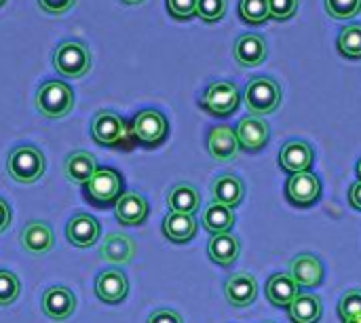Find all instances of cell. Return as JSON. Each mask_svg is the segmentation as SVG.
Listing matches in <instances>:
<instances>
[{
    "instance_id": "1",
    "label": "cell",
    "mask_w": 361,
    "mask_h": 323,
    "mask_svg": "<svg viewBox=\"0 0 361 323\" xmlns=\"http://www.w3.org/2000/svg\"><path fill=\"white\" fill-rule=\"evenodd\" d=\"M6 171L17 184H34L44 173V154L36 146H17L6 159Z\"/></svg>"
},
{
    "instance_id": "2",
    "label": "cell",
    "mask_w": 361,
    "mask_h": 323,
    "mask_svg": "<svg viewBox=\"0 0 361 323\" xmlns=\"http://www.w3.org/2000/svg\"><path fill=\"white\" fill-rule=\"evenodd\" d=\"M34 106L47 118H61V116H66L72 110L74 93H72V89L66 83L49 80V83L40 85V89L36 91Z\"/></svg>"
},
{
    "instance_id": "3",
    "label": "cell",
    "mask_w": 361,
    "mask_h": 323,
    "mask_svg": "<svg viewBox=\"0 0 361 323\" xmlns=\"http://www.w3.org/2000/svg\"><path fill=\"white\" fill-rule=\"evenodd\" d=\"M243 102H245V108L254 116H264V114H271L279 108L281 89L273 78L258 76V78H252L247 83L245 93H243Z\"/></svg>"
},
{
    "instance_id": "4",
    "label": "cell",
    "mask_w": 361,
    "mask_h": 323,
    "mask_svg": "<svg viewBox=\"0 0 361 323\" xmlns=\"http://www.w3.org/2000/svg\"><path fill=\"white\" fill-rule=\"evenodd\" d=\"M53 66L66 78H80L91 68V53L80 40H63L53 53Z\"/></svg>"
},
{
    "instance_id": "5",
    "label": "cell",
    "mask_w": 361,
    "mask_h": 323,
    "mask_svg": "<svg viewBox=\"0 0 361 323\" xmlns=\"http://www.w3.org/2000/svg\"><path fill=\"white\" fill-rule=\"evenodd\" d=\"M239 104H241V91L231 80L212 83L201 97V108L214 116H231L239 108Z\"/></svg>"
},
{
    "instance_id": "6",
    "label": "cell",
    "mask_w": 361,
    "mask_h": 323,
    "mask_svg": "<svg viewBox=\"0 0 361 323\" xmlns=\"http://www.w3.org/2000/svg\"><path fill=\"white\" fill-rule=\"evenodd\" d=\"M87 199L95 205H110L123 197V178L110 167H99L85 184Z\"/></svg>"
},
{
    "instance_id": "7",
    "label": "cell",
    "mask_w": 361,
    "mask_h": 323,
    "mask_svg": "<svg viewBox=\"0 0 361 323\" xmlns=\"http://www.w3.org/2000/svg\"><path fill=\"white\" fill-rule=\"evenodd\" d=\"M169 125L159 110H142L131 125V133L144 146H157L167 138Z\"/></svg>"
},
{
    "instance_id": "8",
    "label": "cell",
    "mask_w": 361,
    "mask_h": 323,
    "mask_svg": "<svg viewBox=\"0 0 361 323\" xmlns=\"http://www.w3.org/2000/svg\"><path fill=\"white\" fill-rule=\"evenodd\" d=\"M91 135L102 146H118L127 138V125L125 121L114 112H97L91 123Z\"/></svg>"
},
{
    "instance_id": "9",
    "label": "cell",
    "mask_w": 361,
    "mask_h": 323,
    "mask_svg": "<svg viewBox=\"0 0 361 323\" xmlns=\"http://www.w3.org/2000/svg\"><path fill=\"white\" fill-rule=\"evenodd\" d=\"M286 193L288 199L298 205V207H309L313 205L319 195H322V182L313 171H305V173H294L290 176L288 184H286Z\"/></svg>"
},
{
    "instance_id": "10",
    "label": "cell",
    "mask_w": 361,
    "mask_h": 323,
    "mask_svg": "<svg viewBox=\"0 0 361 323\" xmlns=\"http://www.w3.org/2000/svg\"><path fill=\"white\" fill-rule=\"evenodd\" d=\"M66 237L74 248H93L99 239V222L89 214H76L66 226Z\"/></svg>"
},
{
    "instance_id": "11",
    "label": "cell",
    "mask_w": 361,
    "mask_h": 323,
    "mask_svg": "<svg viewBox=\"0 0 361 323\" xmlns=\"http://www.w3.org/2000/svg\"><path fill=\"white\" fill-rule=\"evenodd\" d=\"M207 148H209L212 159H216L220 163H226V161L237 159V154L241 150L239 140H237V133L228 125H218V127H214L209 131Z\"/></svg>"
},
{
    "instance_id": "12",
    "label": "cell",
    "mask_w": 361,
    "mask_h": 323,
    "mask_svg": "<svg viewBox=\"0 0 361 323\" xmlns=\"http://www.w3.org/2000/svg\"><path fill=\"white\" fill-rule=\"evenodd\" d=\"M235 133H237L239 146L243 150H247V152H258L269 142V125L260 116L241 118L237 129H235Z\"/></svg>"
},
{
    "instance_id": "13",
    "label": "cell",
    "mask_w": 361,
    "mask_h": 323,
    "mask_svg": "<svg viewBox=\"0 0 361 323\" xmlns=\"http://www.w3.org/2000/svg\"><path fill=\"white\" fill-rule=\"evenodd\" d=\"M127 292H129L127 277L118 269H110V271L99 273V277L95 281V294L102 303L118 305L127 298Z\"/></svg>"
},
{
    "instance_id": "14",
    "label": "cell",
    "mask_w": 361,
    "mask_h": 323,
    "mask_svg": "<svg viewBox=\"0 0 361 323\" xmlns=\"http://www.w3.org/2000/svg\"><path fill=\"white\" fill-rule=\"evenodd\" d=\"M76 309V298L68 288L61 286H53L42 294V313L49 319L61 322L68 319Z\"/></svg>"
},
{
    "instance_id": "15",
    "label": "cell",
    "mask_w": 361,
    "mask_h": 323,
    "mask_svg": "<svg viewBox=\"0 0 361 323\" xmlns=\"http://www.w3.org/2000/svg\"><path fill=\"white\" fill-rule=\"evenodd\" d=\"M279 165H281V169H286L292 176L294 173L311 171V165H313V148L307 142H300V140L288 142L281 148V152H279Z\"/></svg>"
},
{
    "instance_id": "16",
    "label": "cell",
    "mask_w": 361,
    "mask_h": 323,
    "mask_svg": "<svg viewBox=\"0 0 361 323\" xmlns=\"http://www.w3.org/2000/svg\"><path fill=\"white\" fill-rule=\"evenodd\" d=\"M224 294L233 307H250L258 296V281L250 273H235L226 279Z\"/></svg>"
},
{
    "instance_id": "17",
    "label": "cell",
    "mask_w": 361,
    "mask_h": 323,
    "mask_svg": "<svg viewBox=\"0 0 361 323\" xmlns=\"http://www.w3.org/2000/svg\"><path fill=\"white\" fill-rule=\"evenodd\" d=\"M235 59L239 66L254 68L267 59V40L260 34H243L235 42Z\"/></svg>"
},
{
    "instance_id": "18",
    "label": "cell",
    "mask_w": 361,
    "mask_h": 323,
    "mask_svg": "<svg viewBox=\"0 0 361 323\" xmlns=\"http://www.w3.org/2000/svg\"><path fill=\"white\" fill-rule=\"evenodd\" d=\"M290 275L298 281V286L317 288L324 281V264L313 254H300L292 260Z\"/></svg>"
},
{
    "instance_id": "19",
    "label": "cell",
    "mask_w": 361,
    "mask_h": 323,
    "mask_svg": "<svg viewBox=\"0 0 361 323\" xmlns=\"http://www.w3.org/2000/svg\"><path fill=\"white\" fill-rule=\"evenodd\" d=\"M298 296H300V286L288 273H279V275L271 277L269 284H267V298L275 307H288L290 309V305Z\"/></svg>"
},
{
    "instance_id": "20",
    "label": "cell",
    "mask_w": 361,
    "mask_h": 323,
    "mask_svg": "<svg viewBox=\"0 0 361 323\" xmlns=\"http://www.w3.org/2000/svg\"><path fill=\"white\" fill-rule=\"evenodd\" d=\"M148 218V201L137 193H123L116 201V220L125 226H137Z\"/></svg>"
},
{
    "instance_id": "21",
    "label": "cell",
    "mask_w": 361,
    "mask_h": 323,
    "mask_svg": "<svg viewBox=\"0 0 361 323\" xmlns=\"http://www.w3.org/2000/svg\"><path fill=\"white\" fill-rule=\"evenodd\" d=\"M241 252V243L235 235L231 233H222V235H212L209 245H207V254L209 260L218 267H231Z\"/></svg>"
},
{
    "instance_id": "22",
    "label": "cell",
    "mask_w": 361,
    "mask_h": 323,
    "mask_svg": "<svg viewBox=\"0 0 361 323\" xmlns=\"http://www.w3.org/2000/svg\"><path fill=\"white\" fill-rule=\"evenodd\" d=\"M212 199L224 207H237L243 201V182L237 176H220L212 184Z\"/></svg>"
},
{
    "instance_id": "23",
    "label": "cell",
    "mask_w": 361,
    "mask_h": 323,
    "mask_svg": "<svg viewBox=\"0 0 361 323\" xmlns=\"http://www.w3.org/2000/svg\"><path fill=\"white\" fill-rule=\"evenodd\" d=\"M163 235L171 243H188L197 235V220L188 214L169 212L163 220Z\"/></svg>"
},
{
    "instance_id": "24",
    "label": "cell",
    "mask_w": 361,
    "mask_h": 323,
    "mask_svg": "<svg viewBox=\"0 0 361 323\" xmlns=\"http://www.w3.org/2000/svg\"><path fill=\"white\" fill-rule=\"evenodd\" d=\"M97 171V161L91 152L85 150H74L66 159V178L72 184H87L93 173Z\"/></svg>"
},
{
    "instance_id": "25",
    "label": "cell",
    "mask_w": 361,
    "mask_h": 323,
    "mask_svg": "<svg viewBox=\"0 0 361 323\" xmlns=\"http://www.w3.org/2000/svg\"><path fill=\"white\" fill-rule=\"evenodd\" d=\"M21 248L30 254H44L53 248V233L44 222H30L21 231Z\"/></svg>"
},
{
    "instance_id": "26",
    "label": "cell",
    "mask_w": 361,
    "mask_h": 323,
    "mask_svg": "<svg viewBox=\"0 0 361 323\" xmlns=\"http://www.w3.org/2000/svg\"><path fill=\"white\" fill-rule=\"evenodd\" d=\"M99 254H102L104 260H108L112 264H127L135 254V245H133V241L129 237L114 233V235L106 237Z\"/></svg>"
},
{
    "instance_id": "27",
    "label": "cell",
    "mask_w": 361,
    "mask_h": 323,
    "mask_svg": "<svg viewBox=\"0 0 361 323\" xmlns=\"http://www.w3.org/2000/svg\"><path fill=\"white\" fill-rule=\"evenodd\" d=\"M167 205L176 214H188V216H192L199 209V205H201V197H199V193H197L195 186H190V184H178V186H173L169 190Z\"/></svg>"
},
{
    "instance_id": "28",
    "label": "cell",
    "mask_w": 361,
    "mask_h": 323,
    "mask_svg": "<svg viewBox=\"0 0 361 323\" xmlns=\"http://www.w3.org/2000/svg\"><path fill=\"white\" fill-rule=\"evenodd\" d=\"M324 313L322 300L313 294H300L290 305V317L294 323H319Z\"/></svg>"
},
{
    "instance_id": "29",
    "label": "cell",
    "mask_w": 361,
    "mask_h": 323,
    "mask_svg": "<svg viewBox=\"0 0 361 323\" xmlns=\"http://www.w3.org/2000/svg\"><path fill=\"white\" fill-rule=\"evenodd\" d=\"M235 224V214L231 207H224L220 203H212L205 212H203V226L207 233L212 235H222L228 233Z\"/></svg>"
},
{
    "instance_id": "30",
    "label": "cell",
    "mask_w": 361,
    "mask_h": 323,
    "mask_svg": "<svg viewBox=\"0 0 361 323\" xmlns=\"http://www.w3.org/2000/svg\"><path fill=\"white\" fill-rule=\"evenodd\" d=\"M338 51L349 59L361 57V23L345 25L338 34Z\"/></svg>"
},
{
    "instance_id": "31",
    "label": "cell",
    "mask_w": 361,
    "mask_h": 323,
    "mask_svg": "<svg viewBox=\"0 0 361 323\" xmlns=\"http://www.w3.org/2000/svg\"><path fill=\"white\" fill-rule=\"evenodd\" d=\"M239 15L245 23L260 25L271 17L269 0H241L239 2Z\"/></svg>"
},
{
    "instance_id": "32",
    "label": "cell",
    "mask_w": 361,
    "mask_h": 323,
    "mask_svg": "<svg viewBox=\"0 0 361 323\" xmlns=\"http://www.w3.org/2000/svg\"><path fill=\"white\" fill-rule=\"evenodd\" d=\"M360 11L361 0H326V13L334 19H353Z\"/></svg>"
},
{
    "instance_id": "33",
    "label": "cell",
    "mask_w": 361,
    "mask_h": 323,
    "mask_svg": "<svg viewBox=\"0 0 361 323\" xmlns=\"http://www.w3.org/2000/svg\"><path fill=\"white\" fill-rule=\"evenodd\" d=\"M19 279L11 271H0V307H8L19 296Z\"/></svg>"
},
{
    "instance_id": "34",
    "label": "cell",
    "mask_w": 361,
    "mask_h": 323,
    "mask_svg": "<svg viewBox=\"0 0 361 323\" xmlns=\"http://www.w3.org/2000/svg\"><path fill=\"white\" fill-rule=\"evenodd\" d=\"M338 315L343 323L349 322V319H355L361 315V292L360 290H349L341 303H338Z\"/></svg>"
},
{
    "instance_id": "35",
    "label": "cell",
    "mask_w": 361,
    "mask_h": 323,
    "mask_svg": "<svg viewBox=\"0 0 361 323\" xmlns=\"http://www.w3.org/2000/svg\"><path fill=\"white\" fill-rule=\"evenodd\" d=\"M226 13V0H197V15L203 21H220Z\"/></svg>"
},
{
    "instance_id": "36",
    "label": "cell",
    "mask_w": 361,
    "mask_h": 323,
    "mask_svg": "<svg viewBox=\"0 0 361 323\" xmlns=\"http://www.w3.org/2000/svg\"><path fill=\"white\" fill-rule=\"evenodd\" d=\"M271 17L277 21H288L298 11V0H269Z\"/></svg>"
},
{
    "instance_id": "37",
    "label": "cell",
    "mask_w": 361,
    "mask_h": 323,
    "mask_svg": "<svg viewBox=\"0 0 361 323\" xmlns=\"http://www.w3.org/2000/svg\"><path fill=\"white\" fill-rule=\"evenodd\" d=\"M167 11L176 19H190L197 15V0H167Z\"/></svg>"
},
{
    "instance_id": "38",
    "label": "cell",
    "mask_w": 361,
    "mask_h": 323,
    "mask_svg": "<svg viewBox=\"0 0 361 323\" xmlns=\"http://www.w3.org/2000/svg\"><path fill=\"white\" fill-rule=\"evenodd\" d=\"M76 0H38V6L51 15H63L74 6Z\"/></svg>"
},
{
    "instance_id": "39",
    "label": "cell",
    "mask_w": 361,
    "mask_h": 323,
    "mask_svg": "<svg viewBox=\"0 0 361 323\" xmlns=\"http://www.w3.org/2000/svg\"><path fill=\"white\" fill-rule=\"evenodd\" d=\"M146 323H184L182 322V317L176 313V311H171V309H161V311H154L152 315H150V319Z\"/></svg>"
},
{
    "instance_id": "40",
    "label": "cell",
    "mask_w": 361,
    "mask_h": 323,
    "mask_svg": "<svg viewBox=\"0 0 361 323\" xmlns=\"http://www.w3.org/2000/svg\"><path fill=\"white\" fill-rule=\"evenodd\" d=\"M11 224V207L6 201L0 199V233H4Z\"/></svg>"
},
{
    "instance_id": "41",
    "label": "cell",
    "mask_w": 361,
    "mask_h": 323,
    "mask_svg": "<svg viewBox=\"0 0 361 323\" xmlns=\"http://www.w3.org/2000/svg\"><path fill=\"white\" fill-rule=\"evenodd\" d=\"M349 201H351V205H353L355 209H361V180L357 184L351 186V190H349Z\"/></svg>"
},
{
    "instance_id": "42",
    "label": "cell",
    "mask_w": 361,
    "mask_h": 323,
    "mask_svg": "<svg viewBox=\"0 0 361 323\" xmlns=\"http://www.w3.org/2000/svg\"><path fill=\"white\" fill-rule=\"evenodd\" d=\"M123 4H129V6H135V4H142L144 0H121Z\"/></svg>"
},
{
    "instance_id": "43",
    "label": "cell",
    "mask_w": 361,
    "mask_h": 323,
    "mask_svg": "<svg viewBox=\"0 0 361 323\" xmlns=\"http://www.w3.org/2000/svg\"><path fill=\"white\" fill-rule=\"evenodd\" d=\"M345 323H361V315L360 317H355V319H349V322H345Z\"/></svg>"
},
{
    "instance_id": "44",
    "label": "cell",
    "mask_w": 361,
    "mask_h": 323,
    "mask_svg": "<svg viewBox=\"0 0 361 323\" xmlns=\"http://www.w3.org/2000/svg\"><path fill=\"white\" fill-rule=\"evenodd\" d=\"M357 173H360V180H361V159H360V163H357Z\"/></svg>"
},
{
    "instance_id": "45",
    "label": "cell",
    "mask_w": 361,
    "mask_h": 323,
    "mask_svg": "<svg viewBox=\"0 0 361 323\" xmlns=\"http://www.w3.org/2000/svg\"><path fill=\"white\" fill-rule=\"evenodd\" d=\"M4 2H6V0H0V6H2V4H4Z\"/></svg>"
}]
</instances>
